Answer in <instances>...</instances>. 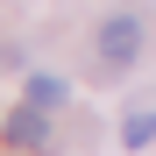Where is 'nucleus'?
Returning a JSON list of instances; mask_svg holds the SVG:
<instances>
[{
    "instance_id": "nucleus-1",
    "label": "nucleus",
    "mask_w": 156,
    "mask_h": 156,
    "mask_svg": "<svg viewBox=\"0 0 156 156\" xmlns=\"http://www.w3.org/2000/svg\"><path fill=\"white\" fill-rule=\"evenodd\" d=\"M99 57L107 64H135L142 57V21L135 14H107L99 21Z\"/></svg>"
},
{
    "instance_id": "nucleus-2",
    "label": "nucleus",
    "mask_w": 156,
    "mask_h": 156,
    "mask_svg": "<svg viewBox=\"0 0 156 156\" xmlns=\"http://www.w3.org/2000/svg\"><path fill=\"white\" fill-rule=\"evenodd\" d=\"M50 107H36V99H29V107H21V114H7V142L14 149H43L50 142V121H43Z\"/></svg>"
},
{
    "instance_id": "nucleus-3",
    "label": "nucleus",
    "mask_w": 156,
    "mask_h": 156,
    "mask_svg": "<svg viewBox=\"0 0 156 156\" xmlns=\"http://www.w3.org/2000/svg\"><path fill=\"white\" fill-rule=\"evenodd\" d=\"M29 99H36V107H64L71 85H64V78H29Z\"/></svg>"
},
{
    "instance_id": "nucleus-4",
    "label": "nucleus",
    "mask_w": 156,
    "mask_h": 156,
    "mask_svg": "<svg viewBox=\"0 0 156 156\" xmlns=\"http://www.w3.org/2000/svg\"><path fill=\"white\" fill-rule=\"evenodd\" d=\"M121 135H128V149H142V142H156V114H142V107H135V114L121 121Z\"/></svg>"
}]
</instances>
